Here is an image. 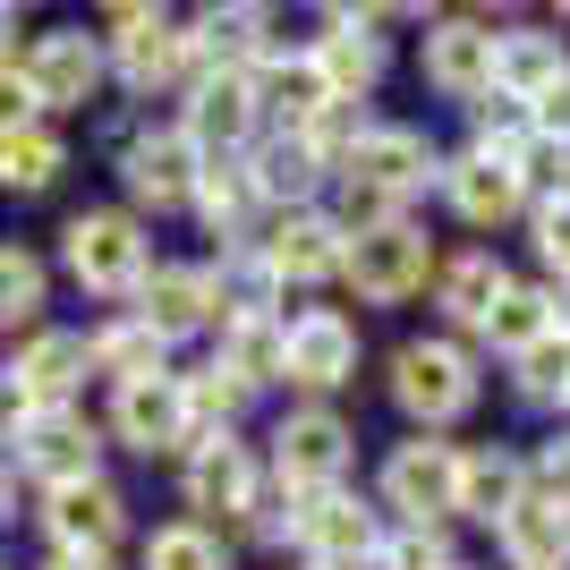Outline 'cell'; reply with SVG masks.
<instances>
[{
  "label": "cell",
  "instance_id": "c3c4849f",
  "mask_svg": "<svg viewBox=\"0 0 570 570\" xmlns=\"http://www.w3.org/2000/svg\"><path fill=\"white\" fill-rule=\"evenodd\" d=\"M452 570H476V562H452Z\"/></svg>",
  "mask_w": 570,
  "mask_h": 570
},
{
  "label": "cell",
  "instance_id": "8992f818",
  "mask_svg": "<svg viewBox=\"0 0 570 570\" xmlns=\"http://www.w3.org/2000/svg\"><path fill=\"white\" fill-rule=\"evenodd\" d=\"M350 469H357V426L333 401H289L282 417H273V460H264L273 485H289V494H333V485H350Z\"/></svg>",
  "mask_w": 570,
  "mask_h": 570
},
{
  "label": "cell",
  "instance_id": "f1b7e54d",
  "mask_svg": "<svg viewBox=\"0 0 570 570\" xmlns=\"http://www.w3.org/2000/svg\"><path fill=\"white\" fill-rule=\"evenodd\" d=\"M494 553H502V570H570V511L546 502V494H528L494 528Z\"/></svg>",
  "mask_w": 570,
  "mask_h": 570
},
{
  "label": "cell",
  "instance_id": "83f0119b",
  "mask_svg": "<svg viewBox=\"0 0 570 570\" xmlns=\"http://www.w3.org/2000/svg\"><path fill=\"white\" fill-rule=\"evenodd\" d=\"M247 179H256L264 214L324 205V188H333V170H324V154H315L307 137H256V154H247Z\"/></svg>",
  "mask_w": 570,
  "mask_h": 570
},
{
  "label": "cell",
  "instance_id": "7402d4cb",
  "mask_svg": "<svg viewBox=\"0 0 570 570\" xmlns=\"http://www.w3.org/2000/svg\"><path fill=\"white\" fill-rule=\"evenodd\" d=\"M562 86H570V35H553L546 18H511L494 35V95L537 111V102L562 95Z\"/></svg>",
  "mask_w": 570,
  "mask_h": 570
},
{
  "label": "cell",
  "instance_id": "cb8c5ba5",
  "mask_svg": "<svg viewBox=\"0 0 570 570\" xmlns=\"http://www.w3.org/2000/svg\"><path fill=\"white\" fill-rule=\"evenodd\" d=\"M528 502V443H460V520L494 537Z\"/></svg>",
  "mask_w": 570,
  "mask_h": 570
},
{
  "label": "cell",
  "instance_id": "ac0fdd59",
  "mask_svg": "<svg viewBox=\"0 0 570 570\" xmlns=\"http://www.w3.org/2000/svg\"><path fill=\"white\" fill-rule=\"evenodd\" d=\"M154 341H188V333H222V273L214 264H154L137 282L128 307Z\"/></svg>",
  "mask_w": 570,
  "mask_h": 570
},
{
  "label": "cell",
  "instance_id": "4fadbf2b",
  "mask_svg": "<svg viewBox=\"0 0 570 570\" xmlns=\"http://www.w3.org/2000/svg\"><path fill=\"white\" fill-rule=\"evenodd\" d=\"M434 196L452 205L460 230H476L485 247H494L511 222H528V188H520V170L502 163V154H476V145H452L443 154V170H434Z\"/></svg>",
  "mask_w": 570,
  "mask_h": 570
},
{
  "label": "cell",
  "instance_id": "7bdbcfd3",
  "mask_svg": "<svg viewBox=\"0 0 570 570\" xmlns=\"http://www.w3.org/2000/svg\"><path fill=\"white\" fill-rule=\"evenodd\" d=\"M537 128L570 145V86H562V95H546V102H537Z\"/></svg>",
  "mask_w": 570,
  "mask_h": 570
},
{
  "label": "cell",
  "instance_id": "f6af8a7d",
  "mask_svg": "<svg viewBox=\"0 0 570 570\" xmlns=\"http://www.w3.org/2000/svg\"><path fill=\"white\" fill-rule=\"evenodd\" d=\"M18 520V469H9V460H0V528Z\"/></svg>",
  "mask_w": 570,
  "mask_h": 570
},
{
  "label": "cell",
  "instance_id": "8fae6325",
  "mask_svg": "<svg viewBox=\"0 0 570 570\" xmlns=\"http://www.w3.org/2000/svg\"><path fill=\"white\" fill-rule=\"evenodd\" d=\"M341 247H350V230L333 222V205H289V214H264L247 256H256V273L273 282V298H282V289L341 282Z\"/></svg>",
  "mask_w": 570,
  "mask_h": 570
},
{
  "label": "cell",
  "instance_id": "4dcf8cb0",
  "mask_svg": "<svg viewBox=\"0 0 570 570\" xmlns=\"http://www.w3.org/2000/svg\"><path fill=\"white\" fill-rule=\"evenodd\" d=\"M214 366L230 383H247V392L282 383V315H230L214 333Z\"/></svg>",
  "mask_w": 570,
  "mask_h": 570
},
{
  "label": "cell",
  "instance_id": "f546056e",
  "mask_svg": "<svg viewBox=\"0 0 570 570\" xmlns=\"http://www.w3.org/2000/svg\"><path fill=\"white\" fill-rule=\"evenodd\" d=\"M553 298H562L553 282L520 273V282L494 298V315H485V333H476V357H520L528 341H546V333H553Z\"/></svg>",
  "mask_w": 570,
  "mask_h": 570
},
{
  "label": "cell",
  "instance_id": "484cf974",
  "mask_svg": "<svg viewBox=\"0 0 570 570\" xmlns=\"http://www.w3.org/2000/svg\"><path fill=\"white\" fill-rule=\"evenodd\" d=\"M111 443L128 452H188V409H179V375H145L111 392Z\"/></svg>",
  "mask_w": 570,
  "mask_h": 570
},
{
  "label": "cell",
  "instance_id": "44dd1931",
  "mask_svg": "<svg viewBox=\"0 0 570 570\" xmlns=\"http://www.w3.org/2000/svg\"><path fill=\"white\" fill-rule=\"evenodd\" d=\"M511 282H520V273H511V256L476 238V247H460V256H443V264H434V289H426V298L443 307V333H452V341H469V350H476L485 315H494V298H502Z\"/></svg>",
  "mask_w": 570,
  "mask_h": 570
},
{
  "label": "cell",
  "instance_id": "d4e9b609",
  "mask_svg": "<svg viewBox=\"0 0 570 570\" xmlns=\"http://www.w3.org/2000/svg\"><path fill=\"white\" fill-rule=\"evenodd\" d=\"M18 392L35 409H77V392L95 383V350H86V333H60V324H35L18 350Z\"/></svg>",
  "mask_w": 570,
  "mask_h": 570
},
{
  "label": "cell",
  "instance_id": "5b68a950",
  "mask_svg": "<svg viewBox=\"0 0 570 570\" xmlns=\"http://www.w3.org/2000/svg\"><path fill=\"white\" fill-rule=\"evenodd\" d=\"M60 264L86 298H137V282L154 273V238L128 205H86L60 222Z\"/></svg>",
  "mask_w": 570,
  "mask_h": 570
},
{
  "label": "cell",
  "instance_id": "ee69618b",
  "mask_svg": "<svg viewBox=\"0 0 570 570\" xmlns=\"http://www.w3.org/2000/svg\"><path fill=\"white\" fill-rule=\"evenodd\" d=\"M18 35H26V18H18V9H0V69L18 60Z\"/></svg>",
  "mask_w": 570,
  "mask_h": 570
},
{
  "label": "cell",
  "instance_id": "d6a6232c",
  "mask_svg": "<svg viewBox=\"0 0 570 570\" xmlns=\"http://www.w3.org/2000/svg\"><path fill=\"white\" fill-rule=\"evenodd\" d=\"M86 350H95V375L111 383H145V375H170V341H154L137 324V315H119V324H95V333H86Z\"/></svg>",
  "mask_w": 570,
  "mask_h": 570
},
{
  "label": "cell",
  "instance_id": "9a60e30c",
  "mask_svg": "<svg viewBox=\"0 0 570 570\" xmlns=\"http://www.w3.org/2000/svg\"><path fill=\"white\" fill-rule=\"evenodd\" d=\"M9 469L35 476V485H77V476H102V426L86 417V409H35L18 434H9Z\"/></svg>",
  "mask_w": 570,
  "mask_h": 570
},
{
  "label": "cell",
  "instance_id": "60d3db41",
  "mask_svg": "<svg viewBox=\"0 0 570 570\" xmlns=\"http://www.w3.org/2000/svg\"><path fill=\"white\" fill-rule=\"evenodd\" d=\"M528 494H546V502L570 511V426H553V434L528 443Z\"/></svg>",
  "mask_w": 570,
  "mask_h": 570
},
{
  "label": "cell",
  "instance_id": "2e32d148",
  "mask_svg": "<svg viewBox=\"0 0 570 570\" xmlns=\"http://www.w3.org/2000/svg\"><path fill=\"white\" fill-rule=\"evenodd\" d=\"M18 77L35 86V102H43V111H86V102L102 95L111 60H102V43L86 35V26H43V35H26Z\"/></svg>",
  "mask_w": 570,
  "mask_h": 570
},
{
  "label": "cell",
  "instance_id": "3957f363",
  "mask_svg": "<svg viewBox=\"0 0 570 570\" xmlns=\"http://www.w3.org/2000/svg\"><path fill=\"white\" fill-rule=\"evenodd\" d=\"M434 264H443V247H434L426 222H366V230H350V247H341V282H350L357 307H409V298H426L434 289Z\"/></svg>",
  "mask_w": 570,
  "mask_h": 570
},
{
  "label": "cell",
  "instance_id": "52a82bcc",
  "mask_svg": "<svg viewBox=\"0 0 570 570\" xmlns=\"http://www.w3.org/2000/svg\"><path fill=\"white\" fill-rule=\"evenodd\" d=\"M324 35H307V60L324 69L341 102H375V86L392 77V35L383 26H426V9H324Z\"/></svg>",
  "mask_w": 570,
  "mask_h": 570
},
{
  "label": "cell",
  "instance_id": "681fc988",
  "mask_svg": "<svg viewBox=\"0 0 570 570\" xmlns=\"http://www.w3.org/2000/svg\"><path fill=\"white\" fill-rule=\"evenodd\" d=\"M298 570H307V562H298Z\"/></svg>",
  "mask_w": 570,
  "mask_h": 570
},
{
  "label": "cell",
  "instance_id": "9c48e42d",
  "mask_svg": "<svg viewBox=\"0 0 570 570\" xmlns=\"http://www.w3.org/2000/svg\"><path fill=\"white\" fill-rule=\"evenodd\" d=\"M102 60H111V77L128 86V95H163V86H188V35H179V18L170 9H137V0H119V9H102Z\"/></svg>",
  "mask_w": 570,
  "mask_h": 570
},
{
  "label": "cell",
  "instance_id": "4316f807",
  "mask_svg": "<svg viewBox=\"0 0 570 570\" xmlns=\"http://www.w3.org/2000/svg\"><path fill=\"white\" fill-rule=\"evenodd\" d=\"M188 214L205 222V238H222V256H247L256 230H264V196H256V179H247V163H205Z\"/></svg>",
  "mask_w": 570,
  "mask_h": 570
},
{
  "label": "cell",
  "instance_id": "603a6c76",
  "mask_svg": "<svg viewBox=\"0 0 570 570\" xmlns=\"http://www.w3.org/2000/svg\"><path fill=\"white\" fill-rule=\"evenodd\" d=\"M247 95H256L264 137H289V128H307V119L333 102V86H324V69L307 60V43H289V51H264L256 69H247Z\"/></svg>",
  "mask_w": 570,
  "mask_h": 570
},
{
  "label": "cell",
  "instance_id": "6da1fadb",
  "mask_svg": "<svg viewBox=\"0 0 570 570\" xmlns=\"http://www.w3.org/2000/svg\"><path fill=\"white\" fill-rule=\"evenodd\" d=\"M434 170H443V145L426 137V119H366V137L333 163V188H341L333 222L341 230H366V222L409 214L434 188Z\"/></svg>",
  "mask_w": 570,
  "mask_h": 570
},
{
  "label": "cell",
  "instance_id": "1f68e13d",
  "mask_svg": "<svg viewBox=\"0 0 570 570\" xmlns=\"http://www.w3.org/2000/svg\"><path fill=\"white\" fill-rule=\"evenodd\" d=\"M502 375H511V401H520V409H537V417L562 426V409H570V341L562 333L528 341L520 357H502Z\"/></svg>",
  "mask_w": 570,
  "mask_h": 570
},
{
  "label": "cell",
  "instance_id": "e0dca14e",
  "mask_svg": "<svg viewBox=\"0 0 570 570\" xmlns=\"http://www.w3.org/2000/svg\"><path fill=\"white\" fill-rule=\"evenodd\" d=\"M196 179H205V154H196L179 128H137V137L119 145V188H128V205H154V214H188Z\"/></svg>",
  "mask_w": 570,
  "mask_h": 570
},
{
  "label": "cell",
  "instance_id": "d6986e66",
  "mask_svg": "<svg viewBox=\"0 0 570 570\" xmlns=\"http://www.w3.org/2000/svg\"><path fill=\"white\" fill-rule=\"evenodd\" d=\"M35 520H43L51 553H95V562H111V546L128 537V494H119L111 476H77V485H51Z\"/></svg>",
  "mask_w": 570,
  "mask_h": 570
},
{
  "label": "cell",
  "instance_id": "8d00e7d4",
  "mask_svg": "<svg viewBox=\"0 0 570 570\" xmlns=\"http://www.w3.org/2000/svg\"><path fill=\"white\" fill-rule=\"evenodd\" d=\"M460 119H469V137H460V145H476V154H502V163H511V154L528 145V128H537V111H528V102H511V95H494V86H485V95H476Z\"/></svg>",
  "mask_w": 570,
  "mask_h": 570
},
{
  "label": "cell",
  "instance_id": "ba28073f",
  "mask_svg": "<svg viewBox=\"0 0 570 570\" xmlns=\"http://www.w3.org/2000/svg\"><path fill=\"white\" fill-rule=\"evenodd\" d=\"M511 26V9H434L426 35H417V77L426 95L460 102L469 111L485 86H494V35Z\"/></svg>",
  "mask_w": 570,
  "mask_h": 570
},
{
  "label": "cell",
  "instance_id": "d590c367",
  "mask_svg": "<svg viewBox=\"0 0 570 570\" xmlns=\"http://www.w3.org/2000/svg\"><path fill=\"white\" fill-rule=\"evenodd\" d=\"M137 562L145 570H230V537H222V528H196V520H170V528L145 537Z\"/></svg>",
  "mask_w": 570,
  "mask_h": 570
},
{
  "label": "cell",
  "instance_id": "7a4b0ae2",
  "mask_svg": "<svg viewBox=\"0 0 570 570\" xmlns=\"http://www.w3.org/2000/svg\"><path fill=\"white\" fill-rule=\"evenodd\" d=\"M383 392L409 417V434H452L485 401V357L452 333H409L401 350L383 357Z\"/></svg>",
  "mask_w": 570,
  "mask_h": 570
},
{
  "label": "cell",
  "instance_id": "e575fe53",
  "mask_svg": "<svg viewBox=\"0 0 570 570\" xmlns=\"http://www.w3.org/2000/svg\"><path fill=\"white\" fill-rule=\"evenodd\" d=\"M51 307V273L26 238H0V333H35Z\"/></svg>",
  "mask_w": 570,
  "mask_h": 570
},
{
  "label": "cell",
  "instance_id": "74e56055",
  "mask_svg": "<svg viewBox=\"0 0 570 570\" xmlns=\"http://www.w3.org/2000/svg\"><path fill=\"white\" fill-rule=\"evenodd\" d=\"M528 247H537V282L570 289V196H546V205H528Z\"/></svg>",
  "mask_w": 570,
  "mask_h": 570
},
{
  "label": "cell",
  "instance_id": "ab89813d",
  "mask_svg": "<svg viewBox=\"0 0 570 570\" xmlns=\"http://www.w3.org/2000/svg\"><path fill=\"white\" fill-rule=\"evenodd\" d=\"M460 546H452V528H392L383 537V570H452Z\"/></svg>",
  "mask_w": 570,
  "mask_h": 570
},
{
  "label": "cell",
  "instance_id": "30bf717a",
  "mask_svg": "<svg viewBox=\"0 0 570 570\" xmlns=\"http://www.w3.org/2000/svg\"><path fill=\"white\" fill-rule=\"evenodd\" d=\"M357 366H366V333H357L350 307H298L282 315V383L307 392V401H333L350 392Z\"/></svg>",
  "mask_w": 570,
  "mask_h": 570
},
{
  "label": "cell",
  "instance_id": "b9f144b4",
  "mask_svg": "<svg viewBox=\"0 0 570 570\" xmlns=\"http://www.w3.org/2000/svg\"><path fill=\"white\" fill-rule=\"evenodd\" d=\"M43 119V102H35V86L18 77V60L0 69V137H18V128H35Z\"/></svg>",
  "mask_w": 570,
  "mask_h": 570
},
{
  "label": "cell",
  "instance_id": "836d02e7",
  "mask_svg": "<svg viewBox=\"0 0 570 570\" xmlns=\"http://www.w3.org/2000/svg\"><path fill=\"white\" fill-rule=\"evenodd\" d=\"M60 170H69V137H60L51 119H35V128H18V137H0V188H9V196L60 188Z\"/></svg>",
  "mask_w": 570,
  "mask_h": 570
},
{
  "label": "cell",
  "instance_id": "ffe728a7",
  "mask_svg": "<svg viewBox=\"0 0 570 570\" xmlns=\"http://www.w3.org/2000/svg\"><path fill=\"white\" fill-rule=\"evenodd\" d=\"M188 469H179V502L196 511V528L214 520H247V502H256L264 485V460L238 443V434H214V443H196V452H179Z\"/></svg>",
  "mask_w": 570,
  "mask_h": 570
},
{
  "label": "cell",
  "instance_id": "f35d334b",
  "mask_svg": "<svg viewBox=\"0 0 570 570\" xmlns=\"http://www.w3.org/2000/svg\"><path fill=\"white\" fill-rule=\"evenodd\" d=\"M511 170H520L528 205H546V196H570V145L546 137V128H528V145L511 154Z\"/></svg>",
  "mask_w": 570,
  "mask_h": 570
},
{
  "label": "cell",
  "instance_id": "5bb4252c",
  "mask_svg": "<svg viewBox=\"0 0 570 570\" xmlns=\"http://www.w3.org/2000/svg\"><path fill=\"white\" fill-rule=\"evenodd\" d=\"M179 137L205 154V163H247L264 137L256 119V95H247V69H205L188 77V102H179V119H170Z\"/></svg>",
  "mask_w": 570,
  "mask_h": 570
},
{
  "label": "cell",
  "instance_id": "7c38bea8",
  "mask_svg": "<svg viewBox=\"0 0 570 570\" xmlns=\"http://www.w3.org/2000/svg\"><path fill=\"white\" fill-rule=\"evenodd\" d=\"M383 537H392V520L375 511V494H350V485L298 494V537L289 546L307 553V570H366L383 562Z\"/></svg>",
  "mask_w": 570,
  "mask_h": 570
},
{
  "label": "cell",
  "instance_id": "bcb514c9",
  "mask_svg": "<svg viewBox=\"0 0 570 570\" xmlns=\"http://www.w3.org/2000/svg\"><path fill=\"white\" fill-rule=\"evenodd\" d=\"M43 570H111V562H95V553H51Z\"/></svg>",
  "mask_w": 570,
  "mask_h": 570
},
{
  "label": "cell",
  "instance_id": "7dc6e473",
  "mask_svg": "<svg viewBox=\"0 0 570 570\" xmlns=\"http://www.w3.org/2000/svg\"><path fill=\"white\" fill-rule=\"evenodd\" d=\"M553 333L570 341V289H562V298H553Z\"/></svg>",
  "mask_w": 570,
  "mask_h": 570
},
{
  "label": "cell",
  "instance_id": "277c9868",
  "mask_svg": "<svg viewBox=\"0 0 570 570\" xmlns=\"http://www.w3.org/2000/svg\"><path fill=\"white\" fill-rule=\"evenodd\" d=\"M375 511L392 528H452L460 520V443L452 434H401L375 469Z\"/></svg>",
  "mask_w": 570,
  "mask_h": 570
}]
</instances>
